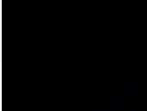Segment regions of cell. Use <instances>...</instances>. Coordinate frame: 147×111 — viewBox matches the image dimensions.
Here are the masks:
<instances>
[]
</instances>
